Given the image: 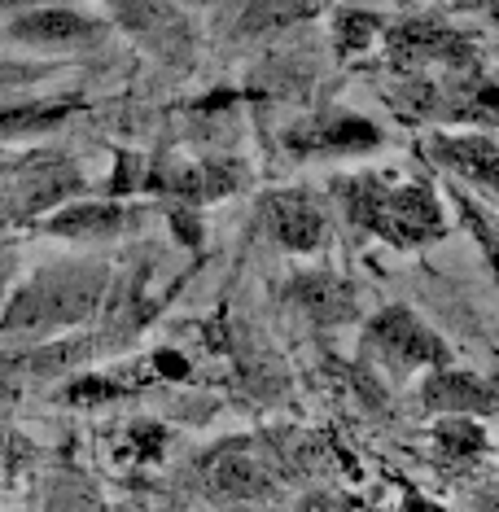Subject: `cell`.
Here are the masks:
<instances>
[{"label":"cell","instance_id":"8","mask_svg":"<svg viewBox=\"0 0 499 512\" xmlns=\"http://www.w3.org/2000/svg\"><path fill=\"white\" fill-rule=\"evenodd\" d=\"M381 145L377 123L355 119V114H338V119H316V127L289 136V149L298 154H359V149Z\"/></svg>","mask_w":499,"mask_h":512},{"label":"cell","instance_id":"18","mask_svg":"<svg viewBox=\"0 0 499 512\" xmlns=\"http://www.w3.org/2000/svg\"><path fill=\"white\" fill-rule=\"evenodd\" d=\"M408 512H443V508L429 504V499H421V495H412V499H408Z\"/></svg>","mask_w":499,"mask_h":512},{"label":"cell","instance_id":"17","mask_svg":"<svg viewBox=\"0 0 499 512\" xmlns=\"http://www.w3.org/2000/svg\"><path fill=\"white\" fill-rule=\"evenodd\" d=\"M464 215H469V228L478 232V241H482V250H486V259H491V272H495V281H499V228L486 219L478 206H469L464 202Z\"/></svg>","mask_w":499,"mask_h":512},{"label":"cell","instance_id":"11","mask_svg":"<svg viewBox=\"0 0 499 512\" xmlns=\"http://www.w3.org/2000/svg\"><path fill=\"white\" fill-rule=\"evenodd\" d=\"M79 110H84L79 97H40V101H22V106H0V141H18V136L62 127Z\"/></svg>","mask_w":499,"mask_h":512},{"label":"cell","instance_id":"13","mask_svg":"<svg viewBox=\"0 0 499 512\" xmlns=\"http://www.w3.org/2000/svg\"><path fill=\"white\" fill-rule=\"evenodd\" d=\"M298 298L324 320L351 316V294H346L338 281H329V276H303V281H298Z\"/></svg>","mask_w":499,"mask_h":512},{"label":"cell","instance_id":"9","mask_svg":"<svg viewBox=\"0 0 499 512\" xmlns=\"http://www.w3.org/2000/svg\"><path fill=\"white\" fill-rule=\"evenodd\" d=\"M206 482H211L215 495L228 499H254L268 491V469L254 456L246 442H232V447H219L211 464H206Z\"/></svg>","mask_w":499,"mask_h":512},{"label":"cell","instance_id":"6","mask_svg":"<svg viewBox=\"0 0 499 512\" xmlns=\"http://www.w3.org/2000/svg\"><path fill=\"white\" fill-rule=\"evenodd\" d=\"M390 57L394 62H469V40L456 36L451 27L438 22H403L390 31Z\"/></svg>","mask_w":499,"mask_h":512},{"label":"cell","instance_id":"4","mask_svg":"<svg viewBox=\"0 0 499 512\" xmlns=\"http://www.w3.org/2000/svg\"><path fill=\"white\" fill-rule=\"evenodd\" d=\"M5 36L18 44H36V49H88V44L106 40V22L66 5H44V9H22L5 27Z\"/></svg>","mask_w":499,"mask_h":512},{"label":"cell","instance_id":"12","mask_svg":"<svg viewBox=\"0 0 499 512\" xmlns=\"http://www.w3.org/2000/svg\"><path fill=\"white\" fill-rule=\"evenodd\" d=\"M434 154L460 176L499 189V145H491L486 136H438Z\"/></svg>","mask_w":499,"mask_h":512},{"label":"cell","instance_id":"5","mask_svg":"<svg viewBox=\"0 0 499 512\" xmlns=\"http://www.w3.org/2000/svg\"><path fill=\"white\" fill-rule=\"evenodd\" d=\"M421 399H425V407L447 412V416H482V412H495L499 407V390L486 386V381L473 377V372L434 368V377L425 381Z\"/></svg>","mask_w":499,"mask_h":512},{"label":"cell","instance_id":"7","mask_svg":"<svg viewBox=\"0 0 499 512\" xmlns=\"http://www.w3.org/2000/svg\"><path fill=\"white\" fill-rule=\"evenodd\" d=\"M268 224L276 232L285 250L311 254L324 246V215L316 211V202L303 193H276L268 197Z\"/></svg>","mask_w":499,"mask_h":512},{"label":"cell","instance_id":"19","mask_svg":"<svg viewBox=\"0 0 499 512\" xmlns=\"http://www.w3.org/2000/svg\"><path fill=\"white\" fill-rule=\"evenodd\" d=\"M31 5H40V0H0V14H9V9L22 14V9H31Z\"/></svg>","mask_w":499,"mask_h":512},{"label":"cell","instance_id":"3","mask_svg":"<svg viewBox=\"0 0 499 512\" xmlns=\"http://www.w3.org/2000/svg\"><path fill=\"white\" fill-rule=\"evenodd\" d=\"M368 337H373V346L386 359H394V364H408V368H447L451 364L447 342L429 329L425 320H416V311H408V307H386L368 324Z\"/></svg>","mask_w":499,"mask_h":512},{"label":"cell","instance_id":"1","mask_svg":"<svg viewBox=\"0 0 499 512\" xmlns=\"http://www.w3.org/2000/svg\"><path fill=\"white\" fill-rule=\"evenodd\" d=\"M110 285L106 263H57L36 272L27 285L9 294L0 311V333H49V329H71L84 324L101 307Z\"/></svg>","mask_w":499,"mask_h":512},{"label":"cell","instance_id":"2","mask_svg":"<svg viewBox=\"0 0 499 512\" xmlns=\"http://www.w3.org/2000/svg\"><path fill=\"white\" fill-rule=\"evenodd\" d=\"M351 215L355 224H364L368 232H377L390 246H425V241L443 237V202L434 197V189L425 184H386L364 180L351 189Z\"/></svg>","mask_w":499,"mask_h":512},{"label":"cell","instance_id":"10","mask_svg":"<svg viewBox=\"0 0 499 512\" xmlns=\"http://www.w3.org/2000/svg\"><path fill=\"white\" fill-rule=\"evenodd\" d=\"M136 219V211H127L119 202H75L62 206L44 219V228L57 232V237L71 241H101V237H119V232Z\"/></svg>","mask_w":499,"mask_h":512},{"label":"cell","instance_id":"14","mask_svg":"<svg viewBox=\"0 0 499 512\" xmlns=\"http://www.w3.org/2000/svg\"><path fill=\"white\" fill-rule=\"evenodd\" d=\"M438 447L456 460H473L486 451V434L473 425V416H447V421L438 425Z\"/></svg>","mask_w":499,"mask_h":512},{"label":"cell","instance_id":"15","mask_svg":"<svg viewBox=\"0 0 499 512\" xmlns=\"http://www.w3.org/2000/svg\"><path fill=\"white\" fill-rule=\"evenodd\" d=\"M333 36H338V49L351 57L359 49H368V40L377 36V18L373 14H355V9H346V14L333 22Z\"/></svg>","mask_w":499,"mask_h":512},{"label":"cell","instance_id":"20","mask_svg":"<svg viewBox=\"0 0 499 512\" xmlns=\"http://www.w3.org/2000/svg\"><path fill=\"white\" fill-rule=\"evenodd\" d=\"M197 5H211V0H197Z\"/></svg>","mask_w":499,"mask_h":512},{"label":"cell","instance_id":"16","mask_svg":"<svg viewBox=\"0 0 499 512\" xmlns=\"http://www.w3.org/2000/svg\"><path fill=\"white\" fill-rule=\"evenodd\" d=\"M49 75H57L53 62H0V97L14 88L40 84V79H49Z\"/></svg>","mask_w":499,"mask_h":512}]
</instances>
